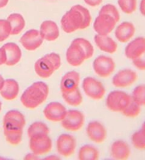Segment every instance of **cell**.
<instances>
[{
	"label": "cell",
	"instance_id": "cell-1",
	"mask_svg": "<svg viewBox=\"0 0 145 160\" xmlns=\"http://www.w3.org/2000/svg\"><path fill=\"white\" fill-rule=\"evenodd\" d=\"M91 22V16L88 9L77 4L63 15L61 19V27L66 33H72L77 30L87 28Z\"/></svg>",
	"mask_w": 145,
	"mask_h": 160
},
{
	"label": "cell",
	"instance_id": "cell-2",
	"mask_svg": "<svg viewBox=\"0 0 145 160\" xmlns=\"http://www.w3.org/2000/svg\"><path fill=\"white\" fill-rule=\"evenodd\" d=\"M49 86L43 81H37L28 87L21 96V102L27 109L37 108L47 100Z\"/></svg>",
	"mask_w": 145,
	"mask_h": 160
},
{
	"label": "cell",
	"instance_id": "cell-3",
	"mask_svg": "<svg viewBox=\"0 0 145 160\" xmlns=\"http://www.w3.org/2000/svg\"><path fill=\"white\" fill-rule=\"evenodd\" d=\"M60 56L55 52L47 54L36 61L34 64L35 72L42 78H48L61 67Z\"/></svg>",
	"mask_w": 145,
	"mask_h": 160
},
{
	"label": "cell",
	"instance_id": "cell-4",
	"mask_svg": "<svg viewBox=\"0 0 145 160\" xmlns=\"http://www.w3.org/2000/svg\"><path fill=\"white\" fill-rule=\"evenodd\" d=\"M26 125V118L18 110H10L4 115L3 118L4 135L13 133H23Z\"/></svg>",
	"mask_w": 145,
	"mask_h": 160
},
{
	"label": "cell",
	"instance_id": "cell-5",
	"mask_svg": "<svg viewBox=\"0 0 145 160\" xmlns=\"http://www.w3.org/2000/svg\"><path fill=\"white\" fill-rule=\"evenodd\" d=\"M132 100L131 95L122 90H113L108 94L105 101L108 109L113 112H122Z\"/></svg>",
	"mask_w": 145,
	"mask_h": 160
},
{
	"label": "cell",
	"instance_id": "cell-6",
	"mask_svg": "<svg viewBox=\"0 0 145 160\" xmlns=\"http://www.w3.org/2000/svg\"><path fill=\"white\" fill-rule=\"evenodd\" d=\"M82 88L85 95L94 100H101L105 94L104 85L101 81L93 77H86L83 79Z\"/></svg>",
	"mask_w": 145,
	"mask_h": 160
},
{
	"label": "cell",
	"instance_id": "cell-7",
	"mask_svg": "<svg viewBox=\"0 0 145 160\" xmlns=\"http://www.w3.org/2000/svg\"><path fill=\"white\" fill-rule=\"evenodd\" d=\"M84 122L85 116L82 112L71 109L67 112L65 117L61 121V125L67 131H77L83 126Z\"/></svg>",
	"mask_w": 145,
	"mask_h": 160
},
{
	"label": "cell",
	"instance_id": "cell-8",
	"mask_svg": "<svg viewBox=\"0 0 145 160\" xmlns=\"http://www.w3.org/2000/svg\"><path fill=\"white\" fill-rule=\"evenodd\" d=\"M115 68V63L112 58L105 55H100L94 59L93 69L99 76L108 78L113 73Z\"/></svg>",
	"mask_w": 145,
	"mask_h": 160
},
{
	"label": "cell",
	"instance_id": "cell-9",
	"mask_svg": "<svg viewBox=\"0 0 145 160\" xmlns=\"http://www.w3.org/2000/svg\"><path fill=\"white\" fill-rule=\"evenodd\" d=\"M29 148L32 152L43 155L51 151L52 142L49 135H39L29 138Z\"/></svg>",
	"mask_w": 145,
	"mask_h": 160
},
{
	"label": "cell",
	"instance_id": "cell-10",
	"mask_svg": "<svg viewBox=\"0 0 145 160\" xmlns=\"http://www.w3.org/2000/svg\"><path fill=\"white\" fill-rule=\"evenodd\" d=\"M66 59L69 65L79 67L87 59L86 52L76 40L72 41L66 52Z\"/></svg>",
	"mask_w": 145,
	"mask_h": 160
},
{
	"label": "cell",
	"instance_id": "cell-11",
	"mask_svg": "<svg viewBox=\"0 0 145 160\" xmlns=\"http://www.w3.org/2000/svg\"><path fill=\"white\" fill-rule=\"evenodd\" d=\"M116 23V21L111 16L99 13L95 19L94 29L98 35H108L115 28Z\"/></svg>",
	"mask_w": 145,
	"mask_h": 160
},
{
	"label": "cell",
	"instance_id": "cell-12",
	"mask_svg": "<svg viewBox=\"0 0 145 160\" xmlns=\"http://www.w3.org/2000/svg\"><path fill=\"white\" fill-rule=\"evenodd\" d=\"M77 147V140L70 134L63 133L57 138L56 148L60 155L68 157L74 154Z\"/></svg>",
	"mask_w": 145,
	"mask_h": 160
},
{
	"label": "cell",
	"instance_id": "cell-13",
	"mask_svg": "<svg viewBox=\"0 0 145 160\" xmlns=\"http://www.w3.org/2000/svg\"><path fill=\"white\" fill-rule=\"evenodd\" d=\"M137 78V73L135 71L130 68H125L119 71L113 76L112 83L116 88H127L135 83Z\"/></svg>",
	"mask_w": 145,
	"mask_h": 160
},
{
	"label": "cell",
	"instance_id": "cell-14",
	"mask_svg": "<svg viewBox=\"0 0 145 160\" xmlns=\"http://www.w3.org/2000/svg\"><path fill=\"white\" fill-rule=\"evenodd\" d=\"M66 107L58 102H52L47 104L43 110V114L47 119L52 122H61L67 114Z\"/></svg>",
	"mask_w": 145,
	"mask_h": 160
},
{
	"label": "cell",
	"instance_id": "cell-15",
	"mask_svg": "<svg viewBox=\"0 0 145 160\" xmlns=\"http://www.w3.org/2000/svg\"><path fill=\"white\" fill-rule=\"evenodd\" d=\"M20 42L28 51H34L40 48L43 42L39 30L31 29L26 31L22 35Z\"/></svg>",
	"mask_w": 145,
	"mask_h": 160
},
{
	"label": "cell",
	"instance_id": "cell-16",
	"mask_svg": "<svg viewBox=\"0 0 145 160\" xmlns=\"http://www.w3.org/2000/svg\"><path fill=\"white\" fill-rule=\"evenodd\" d=\"M86 132L89 140L96 143H101L107 138L106 128L98 121L89 122L86 126Z\"/></svg>",
	"mask_w": 145,
	"mask_h": 160
},
{
	"label": "cell",
	"instance_id": "cell-17",
	"mask_svg": "<svg viewBox=\"0 0 145 160\" xmlns=\"http://www.w3.org/2000/svg\"><path fill=\"white\" fill-rule=\"evenodd\" d=\"M145 52V38L137 37L129 42L125 47V55L127 59L133 60Z\"/></svg>",
	"mask_w": 145,
	"mask_h": 160
},
{
	"label": "cell",
	"instance_id": "cell-18",
	"mask_svg": "<svg viewBox=\"0 0 145 160\" xmlns=\"http://www.w3.org/2000/svg\"><path fill=\"white\" fill-rule=\"evenodd\" d=\"M80 82V74L75 71L66 73L61 79L60 90L62 93L70 92L79 88Z\"/></svg>",
	"mask_w": 145,
	"mask_h": 160
},
{
	"label": "cell",
	"instance_id": "cell-19",
	"mask_svg": "<svg viewBox=\"0 0 145 160\" xmlns=\"http://www.w3.org/2000/svg\"><path fill=\"white\" fill-rule=\"evenodd\" d=\"M135 31V27L132 23L124 21L116 27L115 36L119 42L125 43L129 42L134 37Z\"/></svg>",
	"mask_w": 145,
	"mask_h": 160
},
{
	"label": "cell",
	"instance_id": "cell-20",
	"mask_svg": "<svg viewBox=\"0 0 145 160\" xmlns=\"http://www.w3.org/2000/svg\"><path fill=\"white\" fill-rule=\"evenodd\" d=\"M39 32L43 40L50 42L56 40L60 36L59 27L55 22L50 20L45 21L41 23Z\"/></svg>",
	"mask_w": 145,
	"mask_h": 160
},
{
	"label": "cell",
	"instance_id": "cell-21",
	"mask_svg": "<svg viewBox=\"0 0 145 160\" xmlns=\"http://www.w3.org/2000/svg\"><path fill=\"white\" fill-rule=\"evenodd\" d=\"M131 150L128 143L122 140H115L110 147V155L114 159L123 160L130 157Z\"/></svg>",
	"mask_w": 145,
	"mask_h": 160
},
{
	"label": "cell",
	"instance_id": "cell-22",
	"mask_svg": "<svg viewBox=\"0 0 145 160\" xmlns=\"http://www.w3.org/2000/svg\"><path fill=\"white\" fill-rule=\"evenodd\" d=\"M6 54L7 61L5 65L13 67L20 62L22 57L21 49L14 42H8L2 46Z\"/></svg>",
	"mask_w": 145,
	"mask_h": 160
},
{
	"label": "cell",
	"instance_id": "cell-23",
	"mask_svg": "<svg viewBox=\"0 0 145 160\" xmlns=\"http://www.w3.org/2000/svg\"><path fill=\"white\" fill-rule=\"evenodd\" d=\"M19 93V84L14 79H7L0 90V95L6 100L12 101L17 98Z\"/></svg>",
	"mask_w": 145,
	"mask_h": 160
},
{
	"label": "cell",
	"instance_id": "cell-24",
	"mask_svg": "<svg viewBox=\"0 0 145 160\" xmlns=\"http://www.w3.org/2000/svg\"><path fill=\"white\" fill-rule=\"evenodd\" d=\"M94 42L100 50L108 54L115 53L118 49V44L108 35L96 34L94 36Z\"/></svg>",
	"mask_w": 145,
	"mask_h": 160
},
{
	"label": "cell",
	"instance_id": "cell-25",
	"mask_svg": "<svg viewBox=\"0 0 145 160\" xmlns=\"http://www.w3.org/2000/svg\"><path fill=\"white\" fill-rule=\"evenodd\" d=\"M7 20L9 22L11 25V28H12L11 35H12L20 34L26 26V22L23 16L20 13H12L8 16Z\"/></svg>",
	"mask_w": 145,
	"mask_h": 160
},
{
	"label": "cell",
	"instance_id": "cell-26",
	"mask_svg": "<svg viewBox=\"0 0 145 160\" xmlns=\"http://www.w3.org/2000/svg\"><path fill=\"white\" fill-rule=\"evenodd\" d=\"M99 155L98 149L92 145H83L78 152V159L80 160H96Z\"/></svg>",
	"mask_w": 145,
	"mask_h": 160
},
{
	"label": "cell",
	"instance_id": "cell-27",
	"mask_svg": "<svg viewBox=\"0 0 145 160\" xmlns=\"http://www.w3.org/2000/svg\"><path fill=\"white\" fill-rule=\"evenodd\" d=\"M62 98L65 102L72 107L79 106L83 102V96L79 88L70 92L62 93Z\"/></svg>",
	"mask_w": 145,
	"mask_h": 160
},
{
	"label": "cell",
	"instance_id": "cell-28",
	"mask_svg": "<svg viewBox=\"0 0 145 160\" xmlns=\"http://www.w3.org/2000/svg\"><path fill=\"white\" fill-rule=\"evenodd\" d=\"M27 133L29 138L39 135H49L50 129L45 123L41 121H35L29 126Z\"/></svg>",
	"mask_w": 145,
	"mask_h": 160
},
{
	"label": "cell",
	"instance_id": "cell-29",
	"mask_svg": "<svg viewBox=\"0 0 145 160\" xmlns=\"http://www.w3.org/2000/svg\"><path fill=\"white\" fill-rule=\"evenodd\" d=\"M132 100L139 106H145V84L139 85L133 90L131 95Z\"/></svg>",
	"mask_w": 145,
	"mask_h": 160
},
{
	"label": "cell",
	"instance_id": "cell-30",
	"mask_svg": "<svg viewBox=\"0 0 145 160\" xmlns=\"http://www.w3.org/2000/svg\"><path fill=\"white\" fill-rule=\"evenodd\" d=\"M132 145L138 150H145V131L142 128L135 132L131 137Z\"/></svg>",
	"mask_w": 145,
	"mask_h": 160
},
{
	"label": "cell",
	"instance_id": "cell-31",
	"mask_svg": "<svg viewBox=\"0 0 145 160\" xmlns=\"http://www.w3.org/2000/svg\"><path fill=\"white\" fill-rule=\"evenodd\" d=\"M141 107V106H139L138 104H137L135 102L132 100L121 113L125 117L136 118L140 114Z\"/></svg>",
	"mask_w": 145,
	"mask_h": 160
},
{
	"label": "cell",
	"instance_id": "cell-32",
	"mask_svg": "<svg viewBox=\"0 0 145 160\" xmlns=\"http://www.w3.org/2000/svg\"><path fill=\"white\" fill-rule=\"evenodd\" d=\"M118 4L122 12L131 14L137 9V0H118Z\"/></svg>",
	"mask_w": 145,
	"mask_h": 160
},
{
	"label": "cell",
	"instance_id": "cell-33",
	"mask_svg": "<svg viewBox=\"0 0 145 160\" xmlns=\"http://www.w3.org/2000/svg\"><path fill=\"white\" fill-rule=\"evenodd\" d=\"M12 32L9 22L4 19H0V42L6 40Z\"/></svg>",
	"mask_w": 145,
	"mask_h": 160
},
{
	"label": "cell",
	"instance_id": "cell-34",
	"mask_svg": "<svg viewBox=\"0 0 145 160\" xmlns=\"http://www.w3.org/2000/svg\"><path fill=\"white\" fill-rule=\"evenodd\" d=\"M99 13H105V14L111 16L113 18H114L117 23H118L120 21V18H121V15H120L118 9H117L115 6L111 4H108L103 6L101 10H100Z\"/></svg>",
	"mask_w": 145,
	"mask_h": 160
},
{
	"label": "cell",
	"instance_id": "cell-35",
	"mask_svg": "<svg viewBox=\"0 0 145 160\" xmlns=\"http://www.w3.org/2000/svg\"><path fill=\"white\" fill-rule=\"evenodd\" d=\"M74 40H76L78 43L80 44V45L82 47L83 49H84L88 59L93 57L94 53V49L93 45H92V44L89 42V40L82 38H78Z\"/></svg>",
	"mask_w": 145,
	"mask_h": 160
},
{
	"label": "cell",
	"instance_id": "cell-36",
	"mask_svg": "<svg viewBox=\"0 0 145 160\" xmlns=\"http://www.w3.org/2000/svg\"><path fill=\"white\" fill-rule=\"evenodd\" d=\"M132 64L139 71H145V52L142 54L141 56L133 59Z\"/></svg>",
	"mask_w": 145,
	"mask_h": 160
},
{
	"label": "cell",
	"instance_id": "cell-37",
	"mask_svg": "<svg viewBox=\"0 0 145 160\" xmlns=\"http://www.w3.org/2000/svg\"><path fill=\"white\" fill-rule=\"evenodd\" d=\"M86 4L90 7H97L102 3L103 0H83Z\"/></svg>",
	"mask_w": 145,
	"mask_h": 160
},
{
	"label": "cell",
	"instance_id": "cell-38",
	"mask_svg": "<svg viewBox=\"0 0 145 160\" xmlns=\"http://www.w3.org/2000/svg\"><path fill=\"white\" fill-rule=\"evenodd\" d=\"M7 61V57H6V54H5V51L4 48H0V66L5 64Z\"/></svg>",
	"mask_w": 145,
	"mask_h": 160
},
{
	"label": "cell",
	"instance_id": "cell-39",
	"mask_svg": "<svg viewBox=\"0 0 145 160\" xmlns=\"http://www.w3.org/2000/svg\"><path fill=\"white\" fill-rule=\"evenodd\" d=\"M139 8L140 13L144 17H145V0H141Z\"/></svg>",
	"mask_w": 145,
	"mask_h": 160
},
{
	"label": "cell",
	"instance_id": "cell-40",
	"mask_svg": "<svg viewBox=\"0 0 145 160\" xmlns=\"http://www.w3.org/2000/svg\"><path fill=\"white\" fill-rule=\"evenodd\" d=\"M24 159H38L39 156L31 152V153H29V154H28L27 155H26Z\"/></svg>",
	"mask_w": 145,
	"mask_h": 160
},
{
	"label": "cell",
	"instance_id": "cell-41",
	"mask_svg": "<svg viewBox=\"0 0 145 160\" xmlns=\"http://www.w3.org/2000/svg\"><path fill=\"white\" fill-rule=\"evenodd\" d=\"M8 2H9V0H0V9L6 7Z\"/></svg>",
	"mask_w": 145,
	"mask_h": 160
},
{
	"label": "cell",
	"instance_id": "cell-42",
	"mask_svg": "<svg viewBox=\"0 0 145 160\" xmlns=\"http://www.w3.org/2000/svg\"><path fill=\"white\" fill-rule=\"evenodd\" d=\"M4 81L5 80L4 79L3 77H2V76L0 75V90H1L2 87H3L4 83Z\"/></svg>",
	"mask_w": 145,
	"mask_h": 160
},
{
	"label": "cell",
	"instance_id": "cell-43",
	"mask_svg": "<svg viewBox=\"0 0 145 160\" xmlns=\"http://www.w3.org/2000/svg\"><path fill=\"white\" fill-rule=\"evenodd\" d=\"M141 128L142 129V130H143V131H145V121H144V123H142V125Z\"/></svg>",
	"mask_w": 145,
	"mask_h": 160
},
{
	"label": "cell",
	"instance_id": "cell-44",
	"mask_svg": "<svg viewBox=\"0 0 145 160\" xmlns=\"http://www.w3.org/2000/svg\"><path fill=\"white\" fill-rule=\"evenodd\" d=\"M2 102H0V112H1V110H2Z\"/></svg>",
	"mask_w": 145,
	"mask_h": 160
}]
</instances>
